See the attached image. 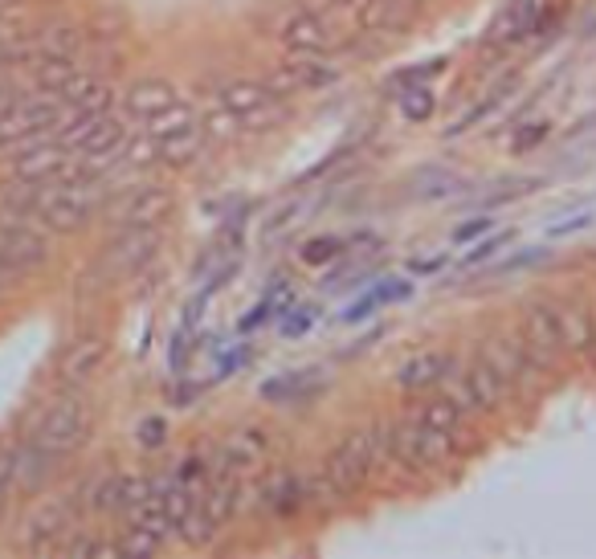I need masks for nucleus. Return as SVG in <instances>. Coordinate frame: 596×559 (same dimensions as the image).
I'll list each match as a JSON object with an SVG mask.
<instances>
[{
	"label": "nucleus",
	"mask_w": 596,
	"mask_h": 559,
	"mask_svg": "<svg viewBox=\"0 0 596 559\" xmlns=\"http://www.w3.org/2000/svg\"><path fill=\"white\" fill-rule=\"evenodd\" d=\"M0 205L37 217L49 233H82L102 209V192L98 180H45V184L13 180L0 192Z\"/></svg>",
	"instance_id": "1"
},
{
	"label": "nucleus",
	"mask_w": 596,
	"mask_h": 559,
	"mask_svg": "<svg viewBox=\"0 0 596 559\" xmlns=\"http://www.w3.org/2000/svg\"><path fill=\"white\" fill-rule=\"evenodd\" d=\"M384 449V429H356L347 433L323 462V482L331 486V494H356L368 486L376 470V457Z\"/></svg>",
	"instance_id": "2"
},
{
	"label": "nucleus",
	"mask_w": 596,
	"mask_h": 559,
	"mask_svg": "<svg viewBox=\"0 0 596 559\" xmlns=\"http://www.w3.org/2000/svg\"><path fill=\"white\" fill-rule=\"evenodd\" d=\"M90 429H94V413H90L86 396H78V392H62V396L49 400V404L41 409V421H37V429H33L29 441H37L49 453L70 457V453H78L82 445L90 441Z\"/></svg>",
	"instance_id": "3"
},
{
	"label": "nucleus",
	"mask_w": 596,
	"mask_h": 559,
	"mask_svg": "<svg viewBox=\"0 0 596 559\" xmlns=\"http://www.w3.org/2000/svg\"><path fill=\"white\" fill-rule=\"evenodd\" d=\"M66 102L49 90H29L0 102V147H21L33 135H54V127L66 119Z\"/></svg>",
	"instance_id": "4"
},
{
	"label": "nucleus",
	"mask_w": 596,
	"mask_h": 559,
	"mask_svg": "<svg viewBox=\"0 0 596 559\" xmlns=\"http://www.w3.org/2000/svg\"><path fill=\"white\" fill-rule=\"evenodd\" d=\"M156 253H160V225H127V229H119L115 237L102 245L90 278H102V282L139 278Z\"/></svg>",
	"instance_id": "5"
},
{
	"label": "nucleus",
	"mask_w": 596,
	"mask_h": 559,
	"mask_svg": "<svg viewBox=\"0 0 596 559\" xmlns=\"http://www.w3.org/2000/svg\"><path fill=\"white\" fill-rule=\"evenodd\" d=\"M384 449H392L405 462V470H445L454 462V437L441 429L425 425V421H396L384 429Z\"/></svg>",
	"instance_id": "6"
},
{
	"label": "nucleus",
	"mask_w": 596,
	"mask_h": 559,
	"mask_svg": "<svg viewBox=\"0 0 596 559\" xmlns=\"http://www.w3.org/2000/svg\"><path fill=\"white\" fill-rule=\"evenodd\" d=\"M221 107L237 119L241 131H266V127L282 123L286 107H282V94L266 86L262 78H229L221 82Z\"/></svg>",
	"instance_id": "7"
},
{
	"label": "nucleus",
	"mask_w": 596,
	"mask_h": 559,
	"mask_svg": "<svg viewBox=\"0 0 596 559\" xmlns=\"http://www.w3.org/2000/svg\"><path fill=\"white\" fill-rule=\"evenodd\" d=\"M49 253H54L49 249V229L37 217L0 205V258L29 274V270H41L49 262Z\"/></svg>",
	"instance_id": "8"
},
{
	"label": "nucleus",
	"mask_w": 596,
	"mask_h": 559,
	"mask_svg": "<svg viewBox=\"0 0 596 559\" xmlns=\"http://www.w3.org/2000/svg\"><path fill=\"white\" fill-rule=\"evenodd\" d=\"M70 527H74V498H66V494L41 498V502L29 506V515L21 519L17 547L33 551V555H54Z\"/></svg>",
	"instance_id": "9"
},
{
	"label": "nucleus",
	"mask_w": 596,
	"mask_h": 559,
	"mask_svg": "<svg viewBox=\"0 0 596 559\" xmlns=\"http://www.w3.org/2000/svg\"><path fill=\"white\" fill-rule=\"evenodd\" d=\"M274 453H278V437L270 433V429L241 425L221 441L213 474H237V478H245V474L266 470V466L274 462Z\"/></svg>",
	"instance_id": "10"
},
{
	"label": "nucleus",
	"mask_w": 596,
	"mask_h": 559,
	"mask_svg": "<svg viewBox=\"0 0 596 559\" xmlns=\"http://www.w3.org/2000/svg\"><path fill=\"white\" fill-rule=\"evenodd\" d=\"M102 209H107V221L115 229H127V225H164L172 217V209H176V192L164 184H135L127 192L102 200Z\"/></svg>",
	"instance_id": "11"
},
{
	"label": "nucleus",
	"mask_w": 596,
	"mask_h": 559,
	"mask_svg": "<svg viewBox=\"0 0 596 559\" xmlns=\"http://www.w3.org/2000/svg\"><path fill=\"white\" fill-rule=\"evenodd\" d=\"M266 82L274 94H294V90H327L339 82V66L323 54H307V49H286L278 58V66L266 74Z\"/></svg>",
	"instance_id": "12"
},
{
	"label": "nucleus",
	"mask_w": 596,
	"mask_h": 559,
	"mask_svg": "<svg viewBox=\"0 0 596 559\" xmlns=\"http://www.w3.org/2000/svg\"><path fill=\"white\" fill-rule=\"evenodd\" d=\"M74 155L70 147L54 139V135H33L17 147V160H13V180H25V184H45V180H74Z\"/></svg>",
	"instance_id": "13"
},
{
	"label": "nucleus",
	"mask_w": 596,
	"mask_h": 559,
	"mask_svg": "<svg viewBox=\"0 0 596 559\" xmlns=\"http://www.w3.org/2000/svg\"><path fill=\"white\" fill-rule=\"evenodd\" d=\"M278 41L286 45V49H307V54H323V58H335L339 49H343V33H339L335 25H331L323 13L315 9H290L278 17L274 25Z\"/></svg>",
	"instance_id": "14"
},
{
	"label": "nucleus",
	"mask_w": 596,
	"mask_h": 559,
	"mask_svg": "<svg viewBox=\"0 0 596 559\" xmlns=\"http://www.w3.org/2000/svg\"><path fill=\"white\" fill-rule=\"evenodd\" d=\"M519 331H523V351L535 368H556L564 359V343H560V327H556L552 302H523V315H519Z\"/></svg>",
	"instance_id": "15"
},
{
	"label": "nucleus",
	"mask_w": 596,
	"mask_h": 559,
	"mask_svg": "<svg viewBox=\"0 0 596 559\" xmlns=\"http://www.w3.org/2000/svg\"><path fill=\"white\" fill-rule=\"evenodd\" d=\"M62 453H49L41 449L37 441H25L17 445V453H13V494L21 498H37L49 482L58 478V470H62Z\"/></svg>",
	"instance_id": "16"
},
{
	"label": "nucleus",
	"mask_w": 596,
	"mask_h": 559,
	"mask_svg": "<svg viewBox=\"0 0 596 559\" xmlns=\"http://www.w3.org/2000/svg\"><path fill=\"white\" fill-rule=\"evenodd\" d=\"M258 506L274 519L298 515L303 506H311V482L298 478V474H290V470H274L258 486Z\"/></svg>",
	"instance_id": "17"
},
{
	"label": "nucleus",
	"mask_w": 596,
	"mask_h": 559,
	"mask_svg": "<svg viewBox=\"0 0 596 559\" xmlns=\"http://www.w3.org/2000/svg\"><path fill=\"white\" fill-rule=\"evenodd\" d=\"M107 351H111V347H107V339H102V335H78L62 351V359H58V380H62L66 388H78V384H86L90 376L102 368Z\"/></svg>",
	"instance_id": "18"
},
{
	"label": "nucleus",
	"mask_w": 596,
	"mask_h": 559,
	"mask_svg": "<svg viewBox=\"0 0 596 559\" xmlns=\"http://www.w3.org/2000/svg\"><path fill=\"white\" fill-rule=\"evenodd\" d=\"M552 315H556V327H560L564 355L592 351L596 331H592V311H588L584 298H560V302H552Z\"/></svg>",
	"instance_id": "19"
},
{
	"label": "nucleus",
	"mask_w": 596,
	"mask_h": 559,
	"mask_svg": "<svg viewBox=\"0 0 596 559\" xmlns=\"http://www.w3.org/2000/svg\"><path fill=\"white\" fill-rule=\"evenodd\" d=\"M58 98H62L70 111H86V115H102V111L115 107V86H111L102 74H74L70 82H66L62 90H58Z\"/></svg>",
	"instance_id": "20"
},
{
	"label": "nucleus",
	"mask_w": 596,
	"mask_h": 559,
	"mask_svg": "<svg viewBox=\"0 0 596 559\" xmlns=\"http://www.w3.org/2000/svg\"><path fill=\"white\" fill-rule=\"evenodd\" d=\"M86 45V29L74 21H45V25L29 29V54H54V58H74Z\"/></svg>",
	"instance_id": "21"
},
{
	"label": "nucleus",
	"mask_w": 596,
	"mask_h": 559,
	"mask_svg": "<svg viewBox=\"0 0 596 559\" xmlns=\"http://www.w3.org/2000/svg\"><path fill=\"white\" fill-rule=\"evenodd\" d=\"M466 376V388L474 392V404H478V413H499V404L511 396V384L503 380L494 368L482 359V355H474L470 364H458Z\"/></svg>",
	"instance_id": "22"
},
{
	"label": "nucleus",
	"mask_w": 596,
	"mask_h": 559,
	"mask_svg": "<svg viewBox=\"0 0 596 559\" xmlns=\"http://www.w3.org/2000/svg\"><path fill=\"white\" fill-rule=\"evenodd\" d=\"M478 355L486 359L494 372L503 376V380L511 384V388H519V384H527V376H531V359H527V351H523V343H511V339H486V343L478 347Z\"/></svg>",
	"instance_id": "23"
},
{
	"label": "nucleus",
	"mask_w": 596,
	"mask_h": 559,
	"mask_svg": "<svg viewBox=\"0 0 596 559\" xmlns=\"http://www.w3.org/2000/svg\"><path fill=\"white\" fill-rule=\"evenodd\" d=\"M449 364H454V355H445V351H417V355H409L405 364H396L392 380H396V388H405V392H421V388H429V384H441V376Z\"/></svg>",
	"instance_id": "24"
},
{
	"label": "nucleus",
	"mask_w": 596,
	"mask_h": 559,
	"mask_svg": "<svg viewBox=\"0 0 596 559\" xmlns=\"http://www.w3.org/2000/svg\"><path fill=\"white\" fill-rule=\"evenodd\" d=\"M200 506H205V515L213 519V527L221 531L225 523L241 515V478L237 474H213L209 490L200 494Z\"/></svg>",
	"instance_id": "25"
},
{
	"label": "nucleus",
	"mask_w": 596,
	"mask_h": 559,
	"mask_svg": "<svg viewBox=\"0 0 596 559\" xmlns=\"http://www.w3.org/2000/svg\"><path fill=\"white\" fill-rule=\"evenodd\" d=\"M176 98L180 94L168 78H139V82H131V90L123 94V107H127V115L147 119V115H156V111L172 107Z\"/></svg>",
	"instance_id": "26"
},
{
	"label": "nucleus",
	"mask_w": 596,
	"mask_h": 559,
	"mask_svg": "<svg viewBox=\"0 0 596 559\" xmlns=\"http://www.w3.org/2000/svg\"><path fill=\"white\" fill-rule=\"evenodd\" d=\"M539 0H515L507 13H503V21L494 29H490V41H503V45H511V41H523V37H531L535 33V25H539Z\"/></svg>",
	"instance_id": "27"
},
{
	"label": "nucleus",
	"mask_w": 596,
	"mask_h": 559,
	"mask_svg": "<svg viewBox=\"0 0 596 559\" xmlns=\"http://www.w3.org/2000/svg\"><path fill=\"white\" fill-rule=\"evenodd\" d=\"M188 127H200V123H196V111L188 107V102H180V98L172 102V107H164V111H156V115L143 119V135H152L156 143L172 139V135L188 131Z\"/></svg>",
	"instance_id": "28"
},
{
	"label": "nucleus",
	"mask_w": 596,
	"mask_h": 559,
	"mask_svg": "<svg viewBox=\"0 0 596 559\" xmlns=\"http://www.w3.org/2000/svg\"><path fill=\"white\" fill-rule=\"evenodd\" d=\"M119 486H123V474L115 470L94 474L86 494H82V510H90V515H119Z\"/></svg>",
	"instance_id": "29"
},
{
	"label": "nucleus",
	"mask_w": 596,
	"mask_h": 559,
	"mask_svg": "<svg viewBox=\"0 0 596 559\" xmlns=\"http://www.w3.org/2000/svg\"><path fill=\"white\" fill-rule=\"evenodd\" d=\"M200 151H205V135H200V127H188V131L172 135V139H160V164H168V168H188Z\"/></svg>",
	"instance_id": "30"
},
{
	"label": "nucleus",
	"mask_w": 596,
	"mask_h": 559,
	"mask_svg": "<svg viewBox=\"0 0 596 559\" xmlns=\"http://www.w3.org/2000/svg\"><path fill=\"white\" fill-rule=\"evenodd\" d=\"M319 368H311V372H286V376H274V380L262 384V396L274 400V404H286V400L303 396V392H311L315 384H319Z\"/></svg>",
	"instance_id": "31"
},
{
	"label": "nucleus",
	"mask_w": 596,
	"mask_h": 559,
	"mask_svg": "<svg viewBox=\"0 0 596 559\" xmlns=\"http://www.w3.org/2000/svg\"><path fill=\"white\" fill-rule=\"evenodd\" d=\"M413 417H417V421H425V425H433V429H441V433H449V437H454V433H458V425H462V417H466V413L458 409L454 400H449V396H445V392H441V396H433V400H421Z\"/></svg>",
	"instance_id": "32"
},
{
	"label": "nucleus",
	"mask_w": 596,
	"mask_h": 559,
	"mask_svg": "<svg viewBox=\"0 0 596 559\" xmlns=\"http://www.w3.org/2000/svg\"><path fill=\"white\" fill-rule=\"evenodd\" d=\"M176 535L188 543V547H209V543H213V535H217V527H213V519L205 515V506L196 502L192 510H188V515L180 519Z\"/></svg>",
	"instance_id": "33"
},
{
	"label": "nucleus",
	"mask_w": 596,
	"mask_h": 559,
	"mask_svg": "<svg viewBox=\"0 0 596 559\" xmlns=\"http://www.w3.org/2000/svg\"><path fill=\"white\" fill-rule=\"evenodd\" d=\"M409 294V282H380V290L376 294H364V298L351 306V311L343 315V323H360V319H368V315L376 311V306H384V302H392V298H405Z\"/></svg>",
	"instance_id": "34"
},
{
	"label": "nucleus",
	"mask_w": 596,
	"mask_h": 559,
	"mask_svg": "<svg viewBox=\"0 0 596 559\" xmlns=\"http://www.w3.org/2000/svg\"><path fill=\"white\" fill-rule=\"evenodd\" d=\"M147 498H156V478H147V474H123V486H119V515L143 506Z\"/></svg>",
	"instance_id": "35"
},
{
	"label": "nucleus",
	"mask_w": 596,
	"mask_h": 559,
	"mask_svg": "<svg viewBox=\"0 0 596 559\" xmlns=\"http://www.w3.org/2000/svg\"><path fill=\"white\" fill-rule=\"evenodd\" d=\"M160 547H164V539H160L156 531L127 523V535H123V543H119V555H131V559H139V555H160Z\"/></svg>",
	"instance_id": "36"
},
{
	"label": "nucleus",
	"mask_w": 596,
	"mask_h": 559,
	"mask_svg": "<svg viewBox=\"0 0 596 559\" xmlns=\"http://www.w3.org/2000/svg\"><path fill=\"white\" fill-rule=\"evenodd\" d=\"M401 115L409 119V123H425V119L433 115V94H429L421 82H413V86L401 90Z\"/></svg>",
	"instance_id": "37"
},
{
	"label": "nucleus",
	"mask_w": 596,
	"mask_h": 559,
	"mask_svg": "<svg viewBox=\"0 0 596 559\" xmlns=\"http://www.w3.org/2000/svg\"><path fill=\"white\" fill-rule=\"evenodd\" d=\"M286 319H282V335L286 339H298V335H307V331L319 323V306H294V311H282Z\"/></svg>",
	"instance_id": "38"
},
{
	"label": "nucleus",
	"mask_w": 596,
	"mask_h": 559,
	"mask_svg": "<svg viewBox=\"0 0 596 559\" xmlns=\"http://www.w3.org/2000/svg\"><path fill=\"white\" fill-rule=\"evenodd\" d=\"M339 253H343V241H339V237H319V241H311V245H303V262H307V266H323V262L339 258Z\"/></svg>",
	"instance_id": "39"
},
{
	"label": "nucleus",
	"mask_w": 596,
	"mask_h": 559,
	"mask_svg": "<svg viewBox=\"0 0 596 559\" xmlns=\"http://www.w3.org/2000/svg\"><path fill=\"white\" fill-rule=\"evenodd\" d=\"M507 241H511V233H490V237H482L478 245H474L470 253H466V270H470V266H482L486 258H494V253H499V249L507 245Z\"/></svg>",
	"instance_id": "40"
},
{
	"label": "nucleus",
	"mask_w": 596,
	"mask_h": 559,
	"mask_svg": "<svg viewBox=\"0 0 596 559\" xmlns=\"http://www.w3.org/2000/svg\"><path fill=\"white\" fill-rule=\"evenodd\" d=\"M135 437H139L143 449H160V445L168 441V425H164V417H147V421H139Z\"/></svg>",
	"instance_id": "41"
},
{
	"label": "nucleus",
	"mask_w": 596,
	"mask_h": 559,
	"mask_svg": "<svg viewBox=\"0 0 596 559\" xmlns=\"http://www.w3.org/2000/svg\"><path fill=\"white\" fill-rule=\"evenodd\" d=\"M13 453H17V445H0V510L13 494Z\"/></svg>",
	"instance_id": "42"
},
{
	"label": "nucleus",
	"mask_w": 596,
	"mask_h": 559,
	"mask_svg": "<svg viewBox=\"0 0 596 559\" xmlns=\"http://www.w3.org/2000/svg\"><path fill=\"white\" fill-rule=\"evenodd\" d=\"M486 229H490L486 217H478V221H466V225H458V229H454V241H478Z\"/></svg>",
	"instance_id": "43"
},
{
	"label": "nucleus",
	"mask_w": 596,
	"mask_h": 559,
	"mask_svg": "<svg viewBox=\"0 0 596 559\" xmlns=\"http://www.w3.org/2000/svg\"><path fill=\"white\" fill-rule=\"evenodd\" d=\"M592 225V213H580V217H572V221H556L552 225V237H564V233H580V229H588Z\"/></svg>",
	"instance_id": "44"
},
{
	"label": "nucleus",
	"mask_w": 596,
	"mask_h": 559,
	"mask_svg": "<svg viewBox=\"0 0 596 559\" xmlns=\"http://www.w3.org/2000/svg\"><path fill=\"white\" fill-rule=\"evenodd\" d=\"M543 135H547V123H539V127H527V131H519L515 135V151H527L531 143H539Z\"/></svg>",
	"instance_id": "45"
},
{
	"label": "nucleus",
	"mask_w": 596,
	"mask_h": 559,
	"mask_svg": "<svg viewBox=\"0 0 596 559\" xmlns=\"http://www.w3.org/2000/svg\"><path fill=\"white\" fill-rule=\"evenodd\" d=\"M270 311H274V302H262V306H254V315H245V319H241V331L262 327V323L270 319Z\"/></svg>",
	"instance_id": "46"
},
{
	"label": "nucleus",
	"mask_w": 596,
	"mask_h": 559,
	"mask_svg": "<svg viewBox=\"0 0 596 559\" xmlns=\"http://www.w3.org/2000/svg\"><path fill=\"white\" fill-rule=\"evenodd\" d=\"M445 266V258H425V262H409V274H437Z\"/></svg>",
	"instance_id": "47"
},
{
	"label": "nucleus",
	"mask_w": 596,
	"mask_h": 559,
	"mask_svg": "<svg viewBox=\"0 0 596 559\" xmlns=\"http://www.w3.org/2000/svg\"><path fill=\"white\" fill-rule=\"evenodd\" d=\"M13 94H17V90H13V78H9V70L0 66V102H9Z\"/></svg>",
	"instance_id": "48"
},
{
	"label": "nucleus",
	"mask_w": 596,
	"mask_h": 559,
	"mask_svg": "<svg viewBox=\"0 0 596 559\" xmlns=\"http://www.w3.org/2000/svg\"><path fill=\"white\" fill-rule=\"evenodd\" d=\"M323 4H327V9H343V13H356L360 4H364V0H323Z\"/></svg>",
	"instance_id": "49"
},
{
	"label": "nucleus",
	"mask_w": 596,
	"mask_h": 559,
	"mask_svg": "<svg viewBox=\"0 0 596 559\" xmlns=\"http://www.w3.org/2000/svg\"><path fill=\"white\" fill-rule=\"evenodd\" d=\"M21 4H25V0H0V17H4V13H13V9H21Z\"/></svg>",
	"instance_id": "50"
}]
</instances>
